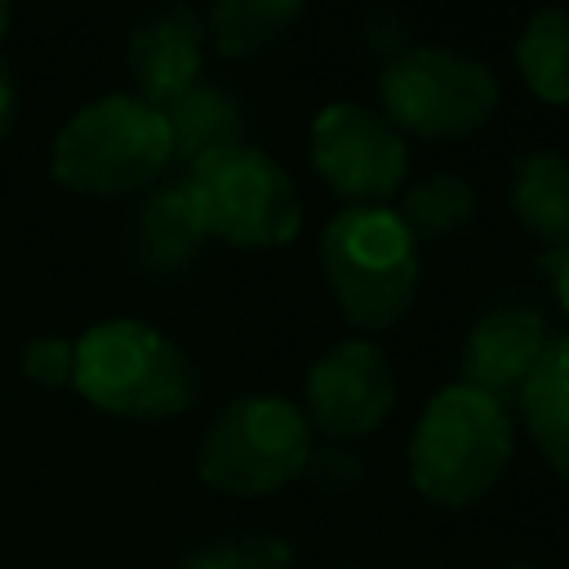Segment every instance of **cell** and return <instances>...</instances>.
I'll return each instance as SVG.
<instances>
[{"mask_svg": "<svg viewBox=\"0 0 569 569\" xmlns=\"http://www.w3.org/2000/svg\"><path fill=\"white\" fill-rule=\"evenodd\" d=\"M360 36L373 49V58L387 67L391 58H400L409 49V18L391 4H373V9L360 13Z\"/></svg>", "mask_w": 569, "mask_h": 569, "instance_id": "cell-22", "label": "cell"}, {"mask_svg": "<svg viewBox=\"0 0 569 569\" xmlns=\"http://www.w3.org/2000/svg\"><path fill=\"white\" fill-rule=\"evenodd\" d=\"M493 569H542V565H533V560H507V565H493Z\"/></svg>", "mask_w": 569, "mask_h": 569, "instance_id": "cell-25", "label": "cell"}, {"mask_svg": "<svg viewBox=\"0 0 569 569\" xmlns=\"http://www.w3.org/2000/svg\"><path fill=\"white\" fill-rule=\"evenodd\" d=\"M360 458L347 449V445H333V440H325V445H311V453H307V467H302V480L311 485V489H320V493H347L356 480H360Z\"/></svg>", "mask_w": 569, "mask_h": 569, "instance_id": "cell-20", "label": "cell"}, {"mask_svg": "<svg viewBox=\"0 0 569 569\" xmlns=\"http://www.w3.org/2000/svg\"><path fill=\"white\" fill-rule=\"evenodd\" d=\"M311 164L347 204H387L409 173V147L382 111L338 98L311 120Z\"/></svg>", "mask_w": 569, "mask_h": 569, "instance_id": "cell-8", "label": "cell"}, {"mask_svg": "<svg viewBox=\"0 0 569 569\" xmlns=\"http://www.w3.org/2000/svg\"><path fill=\"white\" fill-rule=\"evenodd\" d=\"M311 445L316 431L293 400L253 391L213 418L196 449V471L218 493L262 498L302 476Z\"/></svg>", "mask_w": 569, "mask_h": 569, "instance_id": "cell-5", "label": "cell"}, {"mask_svg": "<svg viewBox=\"0 0 569 569\" xmlns=\"http://www.w3.org/2000/svg\"><path fill=\"white\" fill-rule=\"evenodd\" d=\"M22 373L36 387H62L76 373V342L67 338H31L22 347Z\"/></svg>", "mask_w": 569, "mask_h": 569, "instance_id": "cell-21", "label": "cell"}, {"mask_svg": "<svg viewBox=\"0 0 569 569\" xmlns=\"http://www.w3.org/2000/svg\"><path fill=\"white\" fill-rule=\"evenodd\" d=\"M516 67L533 98L569 107V9H533L516 36Z\"/></svg>", "mask_w": 569, "mask_h": 569, "instance_id": "cell-16", "label": "cell"}, {"mask_svg": "<svg viewBox=\"0 0 569 569\" xmlns=\"http://www.w3.org/2000/svg\"><path fill=\"white\" fill-rule=\"evenodd\" d=\"M471 213H476V187L458 173H427L413 187H405L396 204V218L405 222L413 244H431L462 231Z\"/></svg>", "mask_w": 569, "mask_h": 569, "instance_id": "cell-18", "label": "cell"}, {"mask_svg": "<svg viewBox=\"0 0 569 569\" xmlns=\"http://www.w3.org/2000/svg\"><path fill=\"white\" fill-rule=\"evenodd\" d=\"M204 222L196 213V200L182 182L173 187H160L142 209H138V222H133V253L142 267L151 271H173L182 262H191L204 244Z\"/></svg>", "mask_w": 569, "mask_h": 569, "instance_id": "cell-14", "label": "cell"}, {"mask_svg": "<svg viewBox=\"0 0 569 569\" xmlns=\"http://www.w3.org/2000/svg\"><path fill=\"white\" fill-rule=\"evenodd\" d=\"M516 431L507 405L467 382L440 387L409 431V485L449 511L476 507L507 471Z\"/></svg>", "mask_w": 569, "mask_h": 569, "instance_id": "cell-1", "label": "cell"}, {"mask_svg": "<svg viewBox=\"0 0 569 569\" xmlns=\"http://www.w3.org/2000/svg\"><path fill=\"white\" fill-rule=\"evenodd\" d=\"M542 267L551 271L556 298H560V307H565V316H569V244H565V249H556V253H542Z\"/></svg>", "mask_w": 569, "mask_h": 569, "instance_id": "cell-23", "label": "cell"}, {"mask_svg": "<svg viewBox=\"0 0 569 569\" xmlns=\"http://www.w3.org/2000/svg\"><path fill=\"white\" fill-rule=\"evenodd\" d=\"M71 387L120 418H173L196 405V365L187 351L142 325V320H102L76 342Z\"/></svg>", "mask_w": 569, "mask_h": 569, "instance_id": "cell-3", "label": "cell"}, {"mask_svg": "<svg viewBox=\"0 0 569 569\" xmlns=\"http://www.w3.org/2000/svg\"><path fill=\"white\" fill-rule=\"evenodd\" d=\"M204 236L236 249H280L302 231V196L280 160L236 142L196 160L182 178Z\"/></svg>", "mask_w": 569, "mask_h": 569, "instance_id": "cell-6", "label": "cell"}, {"mask_svg": "<svg viewBox=\"0 0 569 569\" xmlns=\"http://www.w3.org/2000/svg\"><path fill=\"white\" fill-rule=\"evenodd\" d=\"M204 40V13H196L191 4H164L147 13L129 36V76L138 84V98L164 107L187 93L200 76Z\"/></svg>", "mask_w": 569, "mask_h": 569, "instance_id": "cell-11", "label": "cell"}, {"mask_svg": "<svg viewBox=\"0 0 569 569\" xmlns=\"http://www.w3.org/2000/svg\"><path fill=\"white\" fill-rule=\"evenodd\" d=\"M18 98H13V80H9V71H4V62H0V138L13 129V116H18V107H13Z\"/></svg>", "mask_w": 569, "mask_h": 569, "instance_id": "cell-24", "label": "cell"}, {"mask_svg": "<svg viewBox=\"0 0 569 569\" xmlns=\"http://www.w3.org/2000/svg\"><path fill=\"white\" fill-rule=\"evenodd\" d=\"M164 116V129H169V147H173V160H182L187 169L222 147H236L240 142V107L222 93V89H209V84H191L187 93H178L173 102L160 107Z\"/></svg>", "mask_w": 569, "mask_h": 569, "instance_id": "cell-15", "label": "cell"}, {"mask_svg": "<svg viewBox=\"0 0 569 569\" xmlns=\"http://www.w3.org/2000/svg\"><path fill=\"white\" fill-rule=\"evenodd\" d=\"M9 18H13V13H9V4H0V36H4V27H9Z\"/></svg>", "mask_w": 569, "mask_h": 569, "instance_id": "cell-26", "label": "cell"}, {"mask_svg": "<svg viewBox=\"0 0 569 569\" xmlns=\"http://www.w3.org/2000/svg\"><path fill=\"white\" fill-rule=\"evenodd\" d=\"M293 547L276 533H227L200 551H191L178 569H289Z\"/></svg>", "mask_w": 569, "mask_h": 569, "instance_id": "cell-19", "label": "cell"}, {"mask_svg": "<svg viewBox=\"0 0 569 569\" xmlns=\"http://www.w3.org/2000/svg\"><path fill=\"white\" fill-rule=\"evenodd\" d=\"M302 0H218L204 13V31L227 58H253L280 44L302 18Z\"/></svg>", "mask_w": 569, "mask_h": 569, "instance_id": "cell-17", "label": "cell"}, {"mask_svg": "<svg viewBox=\"0 0 569 569\" xmlns=\"http://www.w3.org/2000/svg\"><path fill=\"white\" fill-rule=\"evenodd\" d=\"M516 405H520V418H525L542 462L560 480H569V333L547 342V351L538 356L533 373L525 378Z\"/></svg>", "mask_w": 569, "mask_h": 569, "instance_id": "cell-12", "label": "cell"}, {"mask_svg": "<svg viewBox=\"0 0 569 569\" xmlns=\"http://www.w3.org/2000/svg\"><path fill=\"white\" fill-rule=\"evenodd\" d=\"M498 76L467 49L453 44H409L378 71L382 116L400 133L418 138H462L498 111Z\"/></svg>", "mask_w": 569, "mask_h": 569, "instance_id": "cell-7", "label": "cell"}, {"mask_svg": "<svg viewBox=\"0 0 569 569\" xmlns=\"http://www.w3.org/2000/svg\"><path fill=\"white\" fill-rule=\"evenodd\" d=\"M547 342H551L547 320L533 307H493L471 325V333L462 342V356H458L462 378L458 382H467L502 405L507 396H520V387L533 373Z\"/></svg>", "mask_w": 569, "mask_h": 569, "instance_id": "cell-10", "label": "cell"}, {"mask_svg": "<svg viewBox=\"0 0 569 569\" xmlns=\"http://www.w3.org/2000/svg\"><path fill=\"white\" fill-rule=\"evenodd\" d=\"M169 160L164 116L138 93H107L80 107L53 138V178L84 196L142 191Z\"/></svg>", "mask_w": 569, "mask_h": 569, "instance_id": "cell-4", "label": "cell"}, {"mask_svg": "<svg viewBox=\"0 0 569 569\" xmlns=\"http://www.w3.org/2000/svg\"><path fill=\"white\" fill-rule=\"evenodd\" d=\"M507 200L516 222L547 244V253L569 244V160L560 151H525L511 164Z\"/></svg>", "mask_w": 569, "mask_h": 569, "instance_id": "cell-13", "label": "cell"}, {"mask_svg": "<svg viewBox=\"0 0 569 569\" xmlns=\"http://www.w3.org/2000/svg\"><path fill=\"white\" fill-rule=\"evenodd\" d=\"M396 409V369L373 338H342L311 360L302 382V418L333 445H351Z\"/></svg>", "mask_w": 569, "mask_h": 569, "instance_id": "cell-9", "label": "cell"}, {"mask_svg": "<svg viewBox=\"0 0 569 569\" xmlns=\"http://www.w3.org/2000/svg\"><path fill=\"white\" fill-rule=\"evenodd\" d=\"M320 271L360 333L405 320L418 298L422 258L391 204H347L320 231Z\"/></svg>", "mask_w": 569, "mask_h": 569, "instance_id": "cell-2", "label": "cell"}]
</instances>
